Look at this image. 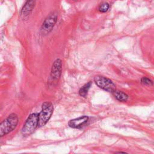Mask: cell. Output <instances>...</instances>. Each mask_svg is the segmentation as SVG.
<instances>
[{"mask_svg":"<svg viewBox=\"0 0 154 154\" xmlns=\"http://www.w3.org/2000/svg\"><path fill=\"white\" fill-rule=\"evenodd\" d=\"M91 86V82L90 81L88 83L86 84L85 85H84L79 90V95L83 97H86L87 95L88 91L90 89Z\"/></svg>","mask_w":154,"mask_h":154,"instance_id":"cell-10","label":"cell"},{"mask_svg":"<svg viewBox=\"0 0 154 154\" xmlns=\"http://www.w3.org/2000/svg\"><path fill=\"white\" fill-rule=\"evenodd\" d=\"M42 108V111L39 114V127H43L46 124L52 116L54 111L53 105L48 102H44Z\"/></svg>","mask_w":154,"mask_h":154,"instance_id":"cell-2","label":"cell"},{"mask_svg":"<svg viewBox=\"0 0 154 154\" xmlns=\"http://www.w3.org/2000/svg\"><path fill=\"white\" fill-rule=\"evenodd\" d=\"M57 18L56 14L53 13L46 18L41 27V31L43 33L48 34L53 30L57 23Z\"/></svg>","mask_w":154,"mask_h":154,"instance_id":"cell-5","label":"cell"},{"mask_svg":"<svg viewBox=\"0 0 154 154\" xmlns=\"http://www.w3.org/2000/svg\"><path fill=\"white\" fill-rule=\"evenodd\" d=\"M113 94L115 96V98L119 101L121 102H125L127 101L128 99V96L124 93L123 91H117V90H115L113 92Z\"/></svg>","mask_w":154,"mask_h":154,"instance_id":"cell-9","label":"cell"},{"mask_svg":"<svg viewBox=\"0 0 154 154\" xmlns=\"http://www.w3.org/2000/svg\"><path fill=\"white\" fill-rule=\"evenodd\" d=\"M19 119L16 115L11 114L0 125V136L1 137L12 132L17 127Z\"/></svg>","mask_w":154,"mask_h":154,"instance_id":"cell-1","label":"cell"},{"mask_svg":"<svg viewBox=\"0 0 154 154\" xmlns=\"http://www.w3.org/2000/svg\"><path fill=\"white\" fill-rule=\"evenodd\" d=\"M36 6V0H27L24 6H23L20 16L23 18L25 19L28 18L30 14L32 13L33 10Z\"/></svg>","mask_w":154,"mask_h":154,"instance_id":"cell-7","label":"cell"},{"mask_svg":"<svg viewBox=\"0 0 154 154\" xmlns=\"http://www.w3.org/2000/svg\"><path fill=\"white\" fill-rule=\"evenodd\" d=\"M110 8V5L107 3H103L99 5L98 10L99 11L102 13L107 12Z\"/></svg>","mask_w":154,"mask_h":154,"instance_id":"cell-11","label":"cell"},{"mask_svg":"<svg viewBox=\"0 0 154 154\" xmlns=\"http://www.w3.org/2000/svg\"><path fill=\"white\" fill-rule=\"evenodd\" d=\"M39 124V114L33 113L30 115L27 119L22 129V134L24 136H28L34 131Z\"/></svg>","mask_w":154,"mask_h":154,"instance_id":"cell-3","label":"cell"},{"mask_svg":"<svg viewBox=\"0 0 154 154\" xmlns=\"http://www.w3.org/2000/svg\"><path fill=\"white\" fill-rule=\"evenodd\" d=\"M62 70V61L60 59H57L53 65L51 71V77L54 80L60 78Z\"/></svg>","mask_w":154,"mask_h":154,"instance_id":"cell-6","label":"cell"},{"mask_svg":"<svg viewBox=\"0 0 154 154\" xmlns=\"http://www.w3.org/2000/svg\"><path fill=\"white\" fill-rule=\"evenodd\" d=\"M141 83L143 84L146 85V86H152L153 85L152 81L150 79H149L147 78H145V77H143L141 78Z\"/></svg>","mask_w":154,"mask_h":154,"instance_id":"cell-12","label":"cell"},{"mask_svg":"<svg viewBox=\"0 0 154 154\" xmlns=\"http://www.w3.org/2000/svg\"><path fill=\"white\" fill-rule=\"evenodd\" d=\"M89 117L84 116L71 120L69 122V126L72 128H80L88 122Z\"/></svg>","mask_w":154,"mask_h":154,"instance_id":"cell-8","label":"cell"},{"mask_svg":"<svg viewBox=\"0 0 154 154\" xmlns=\"http://www.w3.org/2000/svg\"><path fill=\"white\" fill-rule=\"evenodd\" d=\"M96 85L108 92L113 93L116 90V86L113 83L112 81L106 77L97 76L94 79Z\"/></svg>","mask_w":154,"mask_h":154,"instance_id":"cell-4","label":"cell"}]
</instances>
